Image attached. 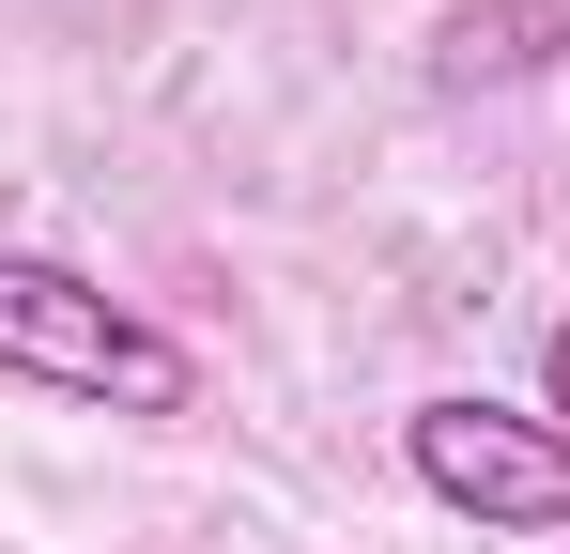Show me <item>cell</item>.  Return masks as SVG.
Here are the masks:
<instances>
[{
	"label": "cell",
	"mask_w": 570,
	"mask_h": 554,
	"mask_svg": "<svg viewBox=\"0 0 570 554\" xmlns=\"http://www.w3.org/2000/svg\"><path fill=\"white\" fill-rule=\"evenodd\" d=\"M0 369L47 385V400H94V416H186L200 400L186 339L155 308H124L108 277L47 263V247H0Z\"/></svg>",
	"instance_id": "cell-1"
},
{
	"label": "cell",
	"mask_w": 570,
	"mask_h": 554,
	"mask_svg": "<svg viewBox=\"0 0 570 554\" xmlns=\"http://www.w3.org/2000/svg\"><path fill=\"white\" fill-rule=\"evenodd\" d=\"M401 462H416L432 508H463L478 540H556V524H570V432H556V416H524V400L448 385V400L401 416Z\"/></svg>",
	"instance_id": "cell-2"
},
{
	"label": "cell",
	"mask_w": 570,
	"mask_h": 554,
	"mask_svg": "<svg viewBox=\"0 0 570 554\" xmlns=\"http://www.w3.org/2000/svg\"><path fill=\"white\" fill-rule=\"evenodd\" d=\"M570 62V0H463L432 31V92H478V78H556Z\"/></svg>",
	"instance_id": "cell-3"
},
{
	"label": "cell",
	"mask_w": 570,
	"mask_h": 554,
	"mask_svg": "<svg viewBox=\"0 0 570 554\" xmlns=\"http://www.w3.org/2000/svg\"><path fill=\"white\" fill-rule=\"evenodd\" d=\"M540 416H556V432H570V324H556V339H540Z\"/></svg>",
	"instance_id": "cell-4"
}]
</instances>
